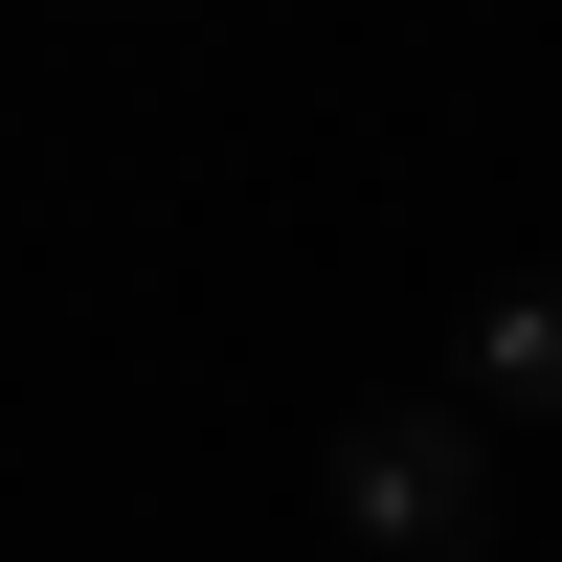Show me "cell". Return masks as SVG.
I'll return each mask as SVG.
<instances>
[{"mask_svg":"<svg viewBox=\"0 0 562 562\" xmlns=\"http://www.w3.org/2000/svg\"><path fill=\"white\" fill-rule=\"evenodd\" d=\"M315 518H338L360 562H495V428L473 405H360L338 450H315Z\"/></svg>","mask_w":562,"mask_h":562,"instance_id":"6da1fadb","label":"cell"},{"mask_svg":"<svg viewBox=\"0 0 562 562\" xmlns=\"http://www.w3.org/2000/svg\"><path fill=\"white\" fill-rule=\"evenodd\" d=\"M450 405H473L495 450H518V428H562V270L473 293V338H450Z\"/></svg>","mask_w":562,"mask_h":562,"instance_id":"7a4b0ae2","label":"cell"}]
</instances>
